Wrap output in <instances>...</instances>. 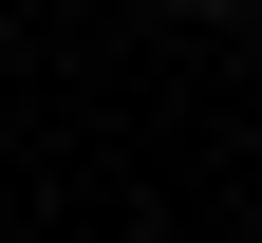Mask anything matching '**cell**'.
Returning <instances> with one entry per match:
<instances>
[{
    "mask_svg": "<svg viewBox=\"0 0 262 243\" xmlns=\"http://www.w3.org/2000/svg\"><path fill=\"white\" fill-rule=\"evenodd\" d=\"M187 19H225V0H187Z\"/></svg>",
    "mask_w": 262,
    "mask_h": 243,
    "instance_id": "6da1fadb",
    "label": "cell"
}]
</instances>
